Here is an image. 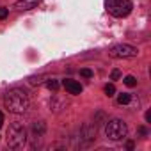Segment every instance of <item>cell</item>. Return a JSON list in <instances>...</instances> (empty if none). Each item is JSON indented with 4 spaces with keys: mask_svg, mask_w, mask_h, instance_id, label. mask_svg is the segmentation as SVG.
I'll list each match as a JSON object with an SVG mask.
<instances>
[{
    "mask_svg": "<svg viewBox=\"0 0 151 151\" xmlns=\"http://www.w3.org/2000/svg\"><path fill=\"white\" fill-rule=\"evenodd\" d=\"M128 87H135L137 86V78L135 77H132V75H128V77H124V80H123Z\"/></svg>",
    "mask_w": 151,
    "mask_h": 151,
    "instance_id": "30bf717a",
    "label": "cell"
},
{
    "mask_svg": "<svg viewBox=\"0 0 151 151\" xmlns=\"http://www.w3.org/2000/svg\"><path fill=\"white\" fill-rule=\"evenodd\" d=\"M146 121H151V112H146Z\"/></svg>",
    "mask_w": 151,
    "mask_h": 151,
    "instance_id": "ac0fdd59",
    "label": "cell"
},
{
    "mask_svg": "<svg viewBox=\"0 0 151 151\" xmlns=\"http://www.w3.org/2000/svg\"><path fill=\"white\" fill-rule=\"evenodd\" d=\"M7 146L11 149H20L27 142V130L22 123H13L7 130Z\"/></svg>",
    "mask_w": 151,
    "mask_h": 151,
    "instance_id": "7a4b0ae2",
    "label": "cell"
},
{
    "mask_svg": "<svg viewBox=\"0 0 151 151\" xmlns=\"http://www.w3.org/2000/svg\"><path fill=\"white\" fill-rule=\"evenodd\" d=\"M2 123H4V114L0 112V126H2Z\"/></svg>",
    "mask_w": 151,
    "mask_h": 151,
    "instance_id": "d6986e66",
    "label": "cell"
},
{
    "mask_svg": "<svg viewBox=\"0 0 151 151\" xmlns=\"http://www.w3.org/2000/svg\"><path fill=\"white\" fill-rule=\"evenodd\" d=\"M119 77H121V71H119V69H112V73H110V80H119Z\"/></svg>",
    "mask_w": 151,
    "mask_h": 151,
    "instance_id": "5bb4252c",
    "label": "cell"
},
{
    "mask_svg": "<svg viewBox=\"0 0 151 151\" xmlns=\"http://www.w3.org/2000/svg\"><path fill=\"white\" fill-rule=\"evenodd\" d=\"M80 75H82L84 78H91V77H93V71H91L89 68H84V69H80Z\"/></svg>",
    "mask_w": 151,
    "mask_h": 151,
    "instance_id": "4fadbf2b",
    "label": "cell"
},
{
    "mask_svg": "<svg viewBox=\"0 0 151 151\" xmlns=\"http://www.w3.org/2000/svg\"><path fill=\"white\" fill-rule=\"evenodd\" d=\"M46 87H48L50 91H57V89H59V82H57L55 78H50V80L46 82Z\"/></svg>",
    "mask_w": 151,
    "mask_h": 151,
    "instance_id": "8fae6325",
    "label": "cell"
},
{
    "mask_svg": "<svg viewBox=\"0 0 151 151\" xmlns=\"http://www.w3.org/2000/svg\"><path fill=\"white\" fill-rule=\"evenodd\" d=\"M109 55L112 59H130V57H137L139 50L132 45H114L112 48H109Z\"/></svg>",
    "mask_w": 151,
    "mask_h": 151,
    "instance_id": "5b68a950",
    "label": "cell"
},
{
    "mask_svg": "<svg viewBox=\"0 0 151 151\" xmlns=\"http://www.w3.org/2000/svg\"><path fill=\"white\" fill-rule=\"evenodd\" d=\"M32 130H34V133H37V135H43L45 133V123H34V126H32Z\"/></svg>",
    "mask_w": 151,
    "mask_h": 151,
    "instance_id": "9c48e42d",
    "label": "cell"
},
{
    "mask_svg": "<svg viewBox=\"0 0 151 151\" xmlns=\"http://www.w3.org/2000/svg\"><path fill=\"white\" fill-rule=\"evenodd\" d=\"M130 101H132V96H130L128 93L117 94V103H119V105H126V103H130Z\"/></svg>",
    "mask_w": 151,
    "mask_h": 151,
    "instance_id": "ba28073f",
    "label": "cell"
},
{
    "mask_svg": "<svg viewBox=\"0 0 151 151\" xmlns=\"http://www.w3.org/2000/svg\"><path fill=\"white\" fill-rule=\"evenodd\" d=\"M139 133H140V135H147V130H146L144 126H139Z\"/></svg>",
    "mask_w": 151,
    "mask_h": 151,
    "instance_id": "2e32d148",
    "label": "cell"
},
{
    "mask_svg": "<svg viewBox=\"0 0 151 151\" xmlns=\"http://www.w3.org/2000/svg\"><path fill=\"white\" fill-rule=\"evenodd\" d=\"M62 86H64V89H66L69 94H80V93H82V86H80V82H77V80L66 78V80L62 82Z\"/></svg>",
    "mask_w": 151,
    "mask_h": 151,
    "instance_id": "8992f818",
    "label": "cell"
},
{
    "mask_svg": "<svg viewBox=\"0 0 151 151\" xmlns=\"http://www.w3.org/2000/svg\"><path fill=\"white\" fill-rule=\"evenodd\" d=\"M128 133V128H126V123L121 121V119H110L107 121L105 124V137L110 139V140H121L124 139Z\"/></svg>",
    "mask_w": 151,
    "mask_h": 151,
    "instance_id": "3957f363",
    "label": "cell"
},
{
    "mask_svg": "<svg viewBox=\"0 0 151 151\" xmlns=\"http://www.w3.org/2000/svg\"><path fill=\"white\" fill-rule=\"evenodd\" d=\"M4 105L13 114H25L30 107V100L25 91L22 89H11L4 96Z\"/></svg>",
    "mask_w": 151,
    "mask_h": 151,
    "instance_id": "6da1fadb",
    "label": "cell"
},
{
    "mask_svg": "<svg viewBox=\"0 0 151 151\" xmlns=\"http://www.w3.org/2000/svg\"><path fill=\"white\" fill-rule=\"evenodd\" d=\"M41 4V0H20V2L14 4V9L16 11H30L34 7H37Z\"/></svg>",
    "mask_w": 151,
    "mask_h": 151,
    "instance_id": "52a82bcc",
    "label": "cell"
},
{
    "mask_svg": "<svg viewBox=\"0 0 151 151\" xmlns=\"http://www.w3.org/2000/svg\"><path fill=\"white\" fill-rule=\"evenodd\" d=\"M105 7L116 18H124L133 9V6H132L130 0H105Z\"/></svg>",
    "mask_w": 151,
    "mask_h": 151,
    "instance_id": "277c9868",
    "label": "cell"
},
{
    "mask_svg": "<svg viewBox=\"0 0 151 151\" xmlns=\"http://www.w3.org/2000/svg\"><path fill=\"white\" fill-rule=\"evenodd\" d=\"M103 91H105L107 96H114V94H116V87H114V84H107Z\"/></svg>",
    "mask_w": 151,
    "mask_h": 151,
    "instance_id": "7c38bea8",
    "label": "cell"
},
{
    "mask_svg": "<svg viewBox=\"0 0 151 151\" xmlns=\"http://www.w3.org/2000/svg\"><path fill=\"white\" fill-rule=\"evenodd\" d=\"M126 147H128V149H133V142H132V140H128V142H126Z\"/></svg>",
    "mask_w": 151,
    "mask_h": 151,
    "instance_id": "e0dca14e",
    "label": "cell"
},
{
    "mask_svg": "<svg viewBox=\"0 0 151 151\" xmlns=\"http://www.w3.org/2000/svg\"><path fill=\"white\" fill-rule=\"evenodd\" d=\"M7 14H9V9L7 7H0V20L7 18Z\"/></svg>",
    "mask_w": 151,
    "mask_h": 151,
    "instance_id": "9a60e30c",
    "label": "cell"
}]
</instances>
